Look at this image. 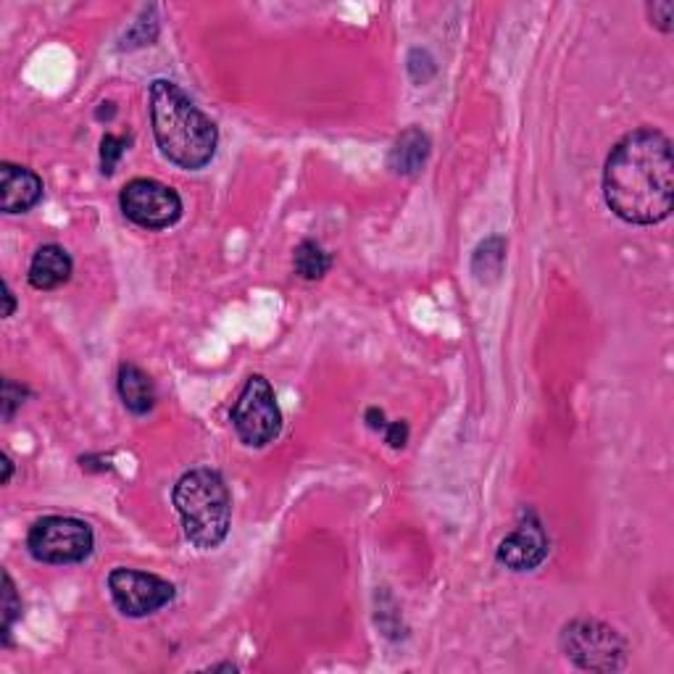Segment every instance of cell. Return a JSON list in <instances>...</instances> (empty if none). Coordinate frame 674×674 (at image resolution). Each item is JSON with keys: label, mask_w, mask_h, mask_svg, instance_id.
<instances>
[{"label": "cell", "mask_w": 674, "mask_h": 674, "mask_svg": "<svg viewBox=\"0 0 674 674\" xmlns=\"http://www.w3.org/2000/svg\"><path fill=\"white\" fill-rule=\"evenodd\" d=\"M72 256L61 245H42L29 264V285L35 290H56L72 277Z\"/></svg>", "instance_id": "8fae6325"}, {"label": "cell", "mask_w": 674, "mask_h": 674, "mask_svg": "<svg viewBox=\"0 0 674 674\" xmlns=\"http://www.w3.org/2000/svg\"><path fill=\"white\" fill-rule=\"evenodd\" d=\"M367 425L371 427V430H377V432H385V430H388L385 414H382L380 408H369V412H367Z\"/></svg>", "instance_id": "44dd1931"}, {"label": "cell", "mask_w": 674, "mask_h": 674, "mask_svg": "<svg viewBox=\"0 0 674 674\" xmlns=\"http://www.w3.org/2000/svg\"><path fill=\"white\" fill-rule=\"evenodd\" d=\"M24 395H27V390L22 385H16L14 380H5L3 382V419L11 421V417L16 414V408L24 403Z\"/></svg>", "instance_id": "ac0fdd59"}, {"label": "cell", "mask_w": 674, "mask_h": 674, "mask_svg": "<svg viewBox=\"0 0 674 674\" xmlns=\"http://www.w3.org/2000/svg\"><path fill=\"white\" fill-rule=\"evenodd\" d=\"M93 546L90 525L74 516H42L27 535L29 553L42 564H79L90 556Z\"/></svg>", "instance_id": "5b68a950"}, {"label": "cell", "mask_w": 674, "mask_h": 674, "mask_svg": "<svg viewBox=\"0 0 674 674\" xmlns=\"http://www.w3.org/2000/svg\"><path fill=\"white\" fill-rule=\"evenodd\" d=\"M42 180L33 169L16 163H0V209L3 213H24L42 200Z\"/></svg>", "instance_id": "30bf717a"}, {"label": "cell", "mask_w": 674, "mask_h": 674, "mask_svg": "<svg viewBox=\"0 0 674 674\" xmlns=\"http://www.w3.org/2000/svg\"><path fill=\"white\" fill-rule=\"evenodd\" d=\"M3 293H5V311H3V317H11V314H14V308H16V298H14V293H11L9 282H5V285H3Z\"/></svg>", "instance_id": "7402d4cb"}, {"label": "cell", "mask_w": 674, "mask_h": 674, "mask_svg": "<svg viewBox=\"0 0 674 674\" xmlns=\"http://www.w3.org/2000/svg\"><path fill=\"white\" fill-rule=\"evenodd\" d=\"M293 264H295V274L304 277V280H321V277L330 272L332 258L319 243L304 241L298 248H295Z\"/></svg>", "instance_id": "9a60e30c"}, {"label": "cell", "mask_w": 674, "mask_h": 674, "mask_svg": "<svg viewBox=\"0 0 674 674\" xmlns=\"http://www.w3.org/2000/svg\"><path fill=\"white\" fill-rule=\"evenodd\" d=\"M150 122L161 154L180 169L198 172L217 156V124L174 82L156 79L150 85Z\"/></svg>", "instance_id": "7a4b0ae2"}, {"label": "cell", "mask_w": 674, "mask_h": 674, "mask_svg": "<svg viewBox=\"0 0 674 674\" xmlns=\"http://www.w3.org/2000/svg\"><path fill=\"white\" fill-rule=\"evenodd\" d=\"M172 501L180 512L182 530L195 548L211 551L224 543L232 522V495L219 471L200 466L182 475Z\"/></svg>", "instance_id": "3957f363"}, {"label": "cell", "mask_w": 674, "mask_h": 674, "mask_svg": "<svg viewBox=\"0 0 674 674\" xmlns=\"http://www.w3.org/2000/svg\"><path fill=\"white\" fill-rule=\"evenodd\" d=\"M427 159H430V137L419 127H408L406 132H401V137L390 148V169L395 174H403V177L417 174Z\"/></svg>", "instance_id": "7c38bea8"}, {"label": "cell", "mask_w": 674, "mask_h": 674, "mask_svg": "<svg viewBox=\"0 0 674 674\" xmlns=\"http://www.w3.org/2000/svg\"><path fill=\"white\" fill-rule=\"evenodd\" d=\"M503 261H506V241L503 237H488L480 243V248L475 250L471 258V272L480 282H493L501 274Z\"/></svg>", "instance_id": "5bb4252c"}, {"label": "cell", "mask_w": 674, "mask_h": 674, "mask_svg": "<svg viewBox=\"0 0 674 674\" xmlns=\"http://www.w3.org/2000/svg\"><path fill=\"white\" fill-rule=\"evenodd\" d=\"M382 434H385V440L393 445V449H403L408 440V427L403 425V421H393V425H388V430Z\"/></svg>", "instance_id": "ffe728a7"}, {"label": "cell", "mask_w": 674, "mask_h": 674, "mask_svg": "<svg viewBox=\"0 0 674 674\" xmlns=\"http://www.w3.org/2000/svg\"><path fill=\"white\" fill-rule=\"evenodd\" d=\"M562 651L579 670L616 672L625 666L627 642L598 620H575L562 629Z\"/></svg>", "instance_id": "277c9868"}, {"label": "cell", "mask_w": 674, "mask_h": 674, "mask_svg": "<svg viewBox=\"0 0 674 674\" xmlns=\"http://www.w3.org/2000/svg\"><path fill=\"white\" fill-rule=\"evenodd\" d=\"M109 590L117 609L124 616H135V620L156 614V611L172 603L174 596H177L174 585L167 583L163 577L137 569H124V566H119L109 575Z\"/></svg>", "instance_id": "ba28073f"}, {"label": "cell", "mask_w": 674, "mask_h": 674, "mask_svg": "<svg viewBox=\"0 0 674 674\" xmlns=\"http://www.w3.org/2000/svg\"><path fill=\"white\" fill-rule=\"evenodd\" d=\"M648 11H651L653 24H657L661 33H672V14H674L672 0H659V3L648 5Z\"/></svg>", "instance_id": "d6986e66"}, {"label": "cell", "mask_w": 674, "mask_h": 674, "mask_svg": "<svg viewBox=\"0 0 674 674\" xmlns=\"http://www.w3.org/2000/svg\"><path fill=\"white\" fill-rule=\"evenodd\" d=\"M603 198L627 224H659L674 206V156L664 132L642 127L611 148L603 167Z\"/></svg>", "instance_id": "6da1fadb"}, {"label": "cell", "mask_w": 674, "mask_h": 674, "mask_svg": "<svg viewBox=\"0 0 674 674\" xmlns=\"http://www.w3.org/2000/svg\"><path fill=\"white\" fill-rule=\"evenodd\" d=\"M546 556L548 535L532 512H527L525 519L516 525V530L501 540L495 553L498 564H503L512 572H530L535 566L543 564Z\"/></svg>", "instance_id": "9c48e42d"}, {"label": "cell", "mask_w": 674, "mask_h": 674, "mask_svg": "<svg viewBox=\"0 0 674 674\" xmlns=\"http://www.w3.org/2000/svg\"><path fill=\"white\" fill-rule=\"evenodd\" d=\"M124 217L143 230H167L182 217V198L163 182L137 177L127 182L119 195Z\"/></svg>", "instance_id": "52a82bcc"}, {"label": "cell", "mask_w": 674, "mask_h": 674, "mask_svg": "<svg viewBox=\"0 0 674 674\" xmlns=\"http://www.w3.org/2000/svg\"><path fill=\"white\" fill-rule=\"evenodd\" d=\"M117 388L119 395H122V403L132 414H140L143 417V414H148L150 408L156 406L154 380H150L140 367H135V364H122Z\"/></svg>", "instance_id": "4fadbf2b"}, {"label": "cell", "mask_w": 674, "mask_h": 674, "mask_svg": "<svg viewBox=\"0 0 674 674\" xmlns=\"http://www.w3.org/2000/svg\"><path fill=\"white\" fill-rule=\"evenodd\" d=\"M232 427H235L237 438L250 449H264L280 434L282 412L277 406L274 388L269 385L267 377L254 375L245 382L241 399L232 408Z\"/></svg>", "instance_id": "8992f818"}, {"label": "cell", "mask_w": 674, "mask_h": 674, "mask_svg": "<svg viewBox=\"0 0 674 674\" xmlns=\"http://www.w3.org/2000/svg\"><path fill=\"white\" fill-rule=\"evenodd\" d=\"M124 148H127V137H113L106 135L103 143H100V161H103V174H111L117 161L122 159Z\"/></svg>", "instance_id": "e0dca14e"}, {"label": "cell", "mask_w": 674, "mask_h": 674, "mask_svg": "<svg viewBox=\"0 0 674 674\" xmlns=\"http://www.w3.org/2000/svg\"><path fill=\"white\" fill-rule=\"evenodd\" d=\"M3 469H5V475H3V485H9V482H11V471H14V464H11V458L5 456V453H3Z\"/></svg>", "instance_id": "603a6c76"}, {"label": "cell", "mask_w": 674, "mask_h": 674, "mask_svg": "<svg viewBox=\"0 0 674 674\" xmlns=\"http://www.w3.org/2000/svg\"><path fill=\"white\" fill-rule=\"evenodd\" d=\"M19 616H22V601L16 596L14 579H11L9 572H3V646H9L11 627H14Z\"/></svg>", "instance_id": "2e32d148"}]
</instances>
